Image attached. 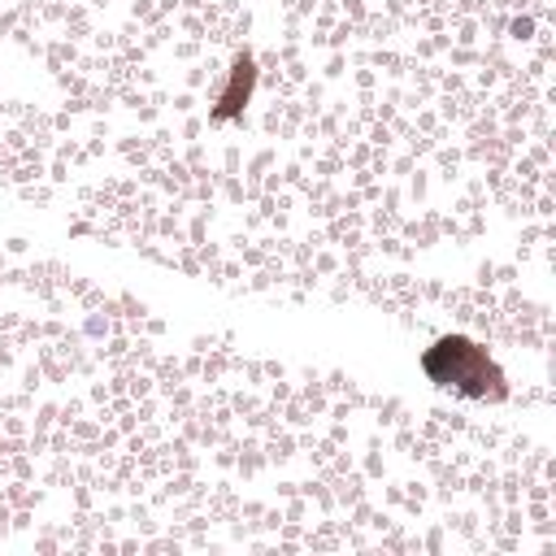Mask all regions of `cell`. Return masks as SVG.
<instances>
[{"label":"cell","instance_id":"cell-1","mask_svg":"<svg viewBox=\"0 0 556 556\" xmlns=\"http://www.w3.org/2000/svg\"><path fill=\"white\" fill-rule=\"evenodd\" d=\"M430 361H447V369H443V365H430V374L443 378V382H456V387H465V391H486L491 382H500V374L491 369V361H486L478 348H469L465 339H443V343L430 352Z\"/></svg>","mask_w":556,"mask_h":556}]
</instances>
